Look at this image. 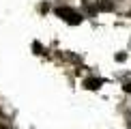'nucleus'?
Returning <instances> with one entry per match:
<instances>
[{
  "label": "nucleus",
  "mask_w": 131,
  "mask_h": 129,
  "mask_svg": "<svg viewBox=\"0 0 131 129\" xmlns=\"http://www.w3.org/2000/svg\"><path fill=\"white\" fill-rule=\"evenodd\" d=\"M56 13H58V15H60V17H62V19H69V22H71V24H78V22H80V15H78V13H75V11H73V9H69V7H64V9L60 7V9H58V11H56Z\"/></svg>",
  "instance_id": "nucleus-1"
},
{
  "label": "nucleus",
  "mask_w": 131,
  "mask_h": 129,
  "mask_svg": "<svg viewBox=\"0 0 131 129\" xmlns=\"http://www.w3.org/2000/svg\"><path fill=\"white\" fill-rule=\"evenodd\" d=\"M97 7H99V11H112L114 2H110V0H97Z\"/></svg>",
  "instance_id": "nucleus-2"
},
{
  "label": "nucleus",
  "mask_w": 131,
  "mask_h": 129,
  "mask_svg": "<svg viewBox=\"0 0 131 129\" xmlns=\"http://www.w3.org/2000/svg\"><path fill=\"white\" fill-rule=\"evenodd\" d=\"M86 86H88V88H99V86H101V80L90 78V80H86Z\"/></svg>",
  "instance_id": "nucleus-3"
},
{
  "label": "nucleus",
  "mask_w": 131,
  "mask_h": 129,
  "mask_svg": "<svg viewBox=\"0 0 131 129\" xmlns=\"http://www.w3.org/2000/svg\"><path fill=\"white\" fill-rule=\"evenodd\" d=\"M125 90H127V93H131V82H129L127 86H125Z\"/></svg>",
  "instance_id": "nucleus-4"
},
{
  "label": "nucleus",
  "mask_w": 131,
  "mask_h": 129,
  "mask_svg": "<svg viewBox=\"0 0 131 129\" xmlns=\"http://www.w3.org/2000/svg\"><path fill=\"white\" fill-rule=\"evenodd\" d=\"M0 129H11V127H7V125H0Z\"/></svg>",
  "instance_id": "nucleus-5"
}]
</instances>
